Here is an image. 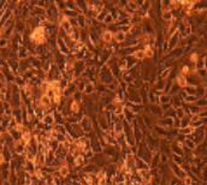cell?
<instances>
[{"label": "cell", "instance_id": "1", "mask_svg": "<svg viewBox=\"0 0 207 185\" xmlns=\"http://www.w3.org/2000/svg\"><path fill=\"white\" fill-rule=\"evenodd\" d=\"M46 30L43 26H38L34 33L32 34V41L35 43V45H41L46 41Z\"/></svg>", "mask_w": 207, "mask_h": 185}, {"label": "cell", "instance_id": "2", "mask_svg": "<svg viewBox=\"0 0 207 185\" xmlns=\"http://www.w3.org/2000/svg\"><path fill=\"white\" fill-rule=\"evenodd\" d=\"M40 104H41L42 109H47V108L51 106V104H52V99L48 98L47 95H42V98H41V100H40Z\"/></svg>", "mask_w": 207, "mask_h": 185}, {"label": "cell", "instance_id": "3", "mask_svg": "<svg viewBox=\"0 0 207 185\" xmlns=\"http://www.w3.org/2000/svg\"><path fill=\"white\" fill-rule=\"evenodd\" d=\"M101 39L105 42H111L112 39H114V34L112 32H110V30H105V32H102V34H101Z\"/></svg>", "mask_w": 207, "mask_h": 185}, {"label": "cell", "instance_id": "4", "mask_svg": "<svg viewBox=\"0 0 207 185\" xmlns=\"http://www.w3.org/2000/svg\"><path fill=\"white\" fill-rule=\"evenodd\" d=\"M177 84H178L181 88H186L187 85H188V82H187V77L186 76H183V75H178L177 76V78H176V81H175Z\"/></svg>", "mask_w": 207, "mask_h": 185}, {"label": "cell", "instance_id": "5", "mask_svg": "<svg viewBox=\"0 0 207 185\" xmlns=\"http://www.w3.org/2000/svg\"><path fill=\"white\" fill-rule=\"evenodd\" d=\"M125 37H127V34H125V32H122V30H119V32H117L114 34V40L117 42H124Z\"/></svg>", "mask_w": 207, "mask_h": 185}, {"label": "cell", "instance_id": "6", "mask_svg": "<svg viewBox=\"0 0 207 185\" xmlns=\"http://www.w3.org/2000/svg\"><path fill=\"white\" fill-rule=\"evenodd\" d=\"M133 57L136 59V60H144L146 59V54H144V51L143 49H137L133 53Z\"/></svg>", "mask_w": 207, "mask_h": 185}, {"label": "cell", "instance_id": "7", "mask_svg": "<svg viewBox=\"0 0 207 185\" xmlns=\"http://www.w3.org/2000/svg\"><path fill=\"white\" fill-rule=\"evenodd\" d=\"M143 51H144L146 58H152L153 54H154V47H152L151 45H146L144 48H143Z\"/></svg>", "mask_w": 207, "mask_h": 185}, {"label": "cell", "instance_id": "8", "mask_svg": "<svg viewBox=\"0 0 207 185\" xmlns=\"http://www.w3.org/2000/svg\"><path fill=\"white\" fill-rule=\"evenodd\" d=\"M30 139H32L30 132H29V131L23 132V135H22V144H28L29 142H30Z\"/></svg>", "mask_w": 207, "mask_h": 185}, {"label": "cell", "instance_id": "9", "mask_svg": "<svg viewBox=\"0 0 207 185\" xmlns=\"http://www.w3.org/2000/svg\"><path fill=\"white\" fill-rule=\"evenodd\" d=\"M59 172H60V174H62L63 177H66V175L69 174V168H68V166H66V165H62V167H60V170H59Z\"/></svg>", "mask_w": 207, "mask_h": 185}, {"label": "cell", "instance_id": "10", "mask_svg": "<svg viewBox=\"0 0 207 185\" xmlns=\"http://www.w3.org/2000/svg\"><path fill=\"white\" fill-rule=\"evenodd\" d=\"M78 109H80V102L78 101H72V104H71V111L74 113H76V112H78Z\"/></svg>", "mask_w": 207, "mask_h": 185}, {"label": "cell", "instance_id": "11", "mask_svg": "<svg viewBox=\"0 0 207 185\" xmlns=\"http://www.w3.org/2000/svg\"><path fill=\"white\" fill-rule=\"evenodd\" d=\"M159 101L161 102V104H169V101H170V95L169 94H165V95H161L160 96V99H159Z\"/></svg>", "mask_w": 207, "mask_h": 185}, {"label": "cell", "instance_id": "12", "mask_svg": "<svg viewBox=\"0 0 207 185\" xmlns=\"http://www.w3.org/2000/svg\"><path fill=\"white\" fill-rule=\"evenodd\" d=\"M78 25L85 26V17L84 16H78Z\"/></svg>", "mask_w": 207, "mask_h": 185}, {"label": "cell", "instance_id": "13", "mask_svg": "<svg viewBox=\"0 0 207 185\" xmlns=\"http://www.w3.org/2000/svg\"><path fill=\"white\" fill-rule=\"evenodd\" d=\"M192 184V179L189 178V177H184V185H190Z\"/></svg>", "mask_w": 207, "mask_h": 185}]
</instances>
